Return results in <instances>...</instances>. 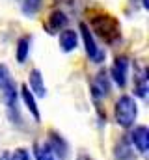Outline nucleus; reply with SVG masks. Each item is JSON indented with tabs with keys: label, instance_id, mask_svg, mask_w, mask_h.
Here are the masks:
<instances>
[{
	"label": "nucleus",
	"instance_id": "1",
	"mask_svg": "<svg viewBox=\"0 0 149 160\" xmlns=\"http://www.w3.org/2000/svg\"><path fill=\"white\" fill-rule=\"evenodd\" d=\"M97 38L105 41L106 45H114L121 39V26H119V21L110 15V13H99V15H93L90 19V26Z\"/></svg>",
	"mask_w": 149,
	"mask_h": 160
},
{
	"label": "nucleus",
	"instance_id": "2",
	"mask_svg": "<svg viewBox=\"0 0 149 160\" xmlns=\"http://www.w3.org/2000/svg\"><path fill=\"white\" fill-rule=\"evenodd\" d=\"M114 116L117 125H121L123 128H129L134 125V121L138 118V104L131 95H121L114 106Z\"/></svg>",
	"mask_w": 149,
	"mask_h": 160
},
{
	"label": "nucleus",
	"instance_id": "3",
	"mask_svg": "<svg viewBox=\"0 0 149 160\" xmlns=\"http://www.w3.org/2000/svg\"><path fill=\"white\" fill-rule=\"evenodd\" d=\"M78 30H80V36H82V41H84V47H86V54H88V58H90L93 63H103L105 58H106V50L101 48V47L95 43V38H93L91 30L88 28V24H86V22H80Z\"/></svg>",
	"mask_w": 149,
	"mask_h": 160
},
{
	"label": "nucleus",
	"instance_id": "4",
	"mask_svg": "<svg viewBox=\"0 0 149 160\" xmlns=\"http://www.w3.org/2000/svg\"><path fill=\"white\" fill-rule=\"evenodd\" d=\"M110 89H112L110 77H108V73L103 69V71H99V73L93 77V80H91V95H93L95 101H99V99L108 97V95H110Z\"/></svg>",
	"mask_w": 149,
	"mask_h": 160
},
{
	"label": "nucleus",
	"instance_id": "5",
	"mask_svg": "<svg viewBox=\"0 0 149 160\" xmlns=\"http://www.w3.org/2000/svg\"><path fill=\"white\" fill-rule=\"evenodd\" d=\"M129 65H131V62H129L127 56H116V60L112 63V69H110L112 80L116 82V86L125 88L127 78H129Z\"/></svg>",
	"mask_w": 149,
	"mask_h": 160
},
{
	"label": "nucleus",
	"instance_id": "6",
	"mask_svg": "<svg viewBox=\"0 0 149 160\" xmlns=\"http://www.w3.org/2000/svg\"><path fill=\"white\" fill-rule=\"evenodd\" d=\"M47 145L50 147L54 158L69 160V145H67V142H65L58 132H54V130L49 132V142H47Z\"/></svg>",
	"mask_w": 149,
	"mask_h": 160
},
{
	"label": "nucleus",
	"instance_id": "7",
	"mask_svg": "<svg viewBox=\"0 0 149 160\" xmlns=\"http://www.w3.org/2000/svg\"><path fill=\"white\" fill-rule=\"evenodd\" d=\"M67 22H69V19H67V15L62 11V9H54L49 17H47V22H45V30H47V34H58V32H62L65 26H67Z\"/></svg>",
	"mask_w": 149,
	"mask_h": 160
},
{
	"label": "nucleus",
	"instance_id": "8",
	"mask_svg": "<svg viewBox=\"0 0 149 160\" xmlns=\"http://www.w3.org/2000/svg\"><path fill=\"white\" fill-rule=\"evenodd\" d=\"M132 86H134V95L140 97V99H146L147 97V71L144 67H140L138 63H134V78H132Z\"/></svg>",
	"mask_w": 149,
	"mask_h": 160
},
{
	"label": "nucleus",
	"instance_id": "9",
	"mask_svg": "<svg viewBox=\"0 0 149 160\" xmlns=\"http://www.w3.org/2000/svg\"><path fill=\"white\" fill-rule=\"evenodd\" d=\"M131 142L134 143V147H136L140 153H147V149H149V128L146 125L134 127V130L131 132Z\"/></svg>",
	"mask_w": 149,
	"mask_h": 160
},
{
	"label": "nucleus",
	"instance_id": "10",
	"mask_svg": "<svg viewBox=\"0 0 149 160\" xmlns=\"http://www.w3.org/2000/svg\"><path fill=\"white\" fill-rule=\"evenodd\" d=\"M28 89L34 97H45L47 95V88H45V82L41 77V71L39 69H32L30 75H28Z\"/></svg>",
	"mask_w": 149,
	"mask_h": 160
},
{
	"label": "nucleus",
	"instance_id": "11",
	"mask_svg": "<svg viewBox=\"0 0 149 160\" xmlns=\"http://www.w3.org/2000/svg\"><path fill=\"white\" fill-rule=\"evenodd\" d=\"M78 47V32L71 28H64L60 32V48L62 52H73Z\"/></svg>",
	"mask_w": 149,
	"mask_h": 160
},
{
	"label": "nucleus",
	"instance_id": "12",
	"mask_svg": "<svg viewBox=\"0 0 149 160\" xmlns=\"http://www.w3.org/2000/svg\"><path fill=\"white\" fill-rule=\"evenodd\" d=\"M21 97H23V101H24V104H26L28 112L32 114L34 121L39 123V121H41V114H39V108H37V104H36V97L30 93V89H28V86H26V84L21 88Z\"/></svg>",
	"mask_w": 149,
	"mask_h": 160
},
{
	"label": "nucleus",
	"instance_id": "13",
	"mask_svg": "<svg viewBox=\"0 0 149 160\" xmlns=\"http://www.w3.org/2000/svg\"><path fill=\"white\" fill-rule=\"evenodd\" d=\"M30 45H32V38L30 36H23L17 41V47H15V58L19 63H24L28 54H30Z\"/></svg>",
	"mask_w": 149,
	"mask_h": 160
},
{
	"label": "nucleus",
	"instance_id": "14",
	"mask_svg": "<svg viewBox=\"0 0 149 160\" xmlns=\"http://www.w3.org/2000/svg\"><path fill=\"white\" fill-rule=\"evenodd\" d=\"M17 2H19V6H21L23 15L28 17V19H32V17L37 15V11L41 9V2H43V0H17Z\"/></svg>",
	"mask_w": 149,
	"mask_h": 160
},
{
	"label": "nucleus",
	"instance_id": "15",
	"mask_svg": "<svg viewBox=\"0 0 149 160\" xmlns=\"http://www.w3.org/2000/svg\"><path fill=\"white\" fill-rule=\"evenodd\" d=\"M116 158L117 160H131L132 158V149L125 138H121L116 145Z\"/></svg>",
	"mask_w": 149,
	"mask_h": 160
},
{
	"label": "nucleus",
	"instance_id": "16",
	"mask_svg": "<svg viewBox=\"0 0 149 160\" xmlns=\"http://www.w3.org/2000/svg\"><path fill=\"white\" fill-rule=\"evenodd\" d=\"M11 86H15V80H13V77H11L8 65L0 63V93L6 91V89H9Z\"/></svg>",
	"mask_w": 149,
	"mask_h": 160
},
{
	"label": "nucleus",
	"instance_id": "17",
	"mask_svg": "<svg viewBox=\"0 0 149 160\" xmlns=\"http://www.w3.org/2000/svg\"><path fill=\"white\" fill-rule=\"evenodd\" d=\"M36 158L37 160H54V155L47 143H36Z\"/></svg>",
	"mask_w": 149,
	"mask_h": 160
},
{
	"label": "nucleus",
	"instance_id": "18",
	"mask_svg": "<svg viewBox=\"0 0 149 160\" xmlns=\"http://www.w3.org/2000/svg\"><path fill=\"white\" fill-rule=\"evenodd\" d=\"M9 160H32V158H30V153H28V149H24V147H19V149H15V151L9 155Z\"/></svg>",
	"mask_w": 149,
	"mask_h": 160
},
{
	"label": "nucleus",
	"instance_id": "19",
	"mask_svg": "<svg viewBox=\"0 0 149 160\" xmlns=\"http://www.w3.org/2000/svg\"><path fill=\"white\" fill-rule=\"evenodd\" d=\"M142 6H144V8L147 9V8H149V2H147V0H142Z\"/></svg>",
	"mask_w": 149,
	"mask_h": 160
},
{
	"label": "nucleus",
	"instance_id": "20",
	"mask_svg": "<svg viewBox=\"0 0 149 160\" xmlns=\"http://www.w3.org/2000/svg\"><path fill=\"white\" fill-rule=\"evenodd\" d=\"M78 160H91V158H88V157H84V155H82V157H78Z\"/></svg>",
	"mask_w": 149,
	"mask_h": 160
},
{
	"label": "nucleus",
	"instance_id": "21",
	"mask_svg": "<svg viewBox=\"0 0 149 160\" xmlns=\"http://www.w3.org/2000/svg\"><path fill=\"white\" fill-rule=\"evenodd\" d=\"M62 2H69V0H62Z\"/></svg>",
	"mask_w": 149,
	"mask_h": 160
}]
</instances>
